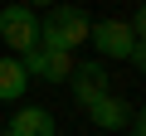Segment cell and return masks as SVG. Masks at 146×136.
I'll use <instances>...</instances> for the list:
<instances>
[{
	"mask_svg": "<svg viewBox=\"0 0 146 136\" xmlns=\"http://www.w3.org/2000/svg\"><path fill=\"white\" fill-rule=\"evenodd\" d=\"M131 63H136V73H146V44L136 39V49H131Z\"/></svg>",
	"mask_w": 146,
	"mask_h": 136,
	"instance_id": "obj_10",
	"label": "cell"
},
{
	"mask_svg": "<svg viewBox=\"0 0 146 136\" xmlns=\"http://www.w3.org/2000/svg\"><path fill=\"white\" fill-rule=\"evenodd\" d=\"M88 39H93V49L102 58H131V49H136V34H131L127 20H98Z\"/></svg>",
	"mask_w": 146,
	"mask_h": 136,
	"instance_id": "obj_4",
	"label": "cell"
},
{
	"mask_svg": "<svg viewBox=\"0 0 146 136\" xmlns=\"http://www.w3.org/2000/svg\"><path fill=\"white\" fill-rule=\"evenodd\" d=\"M25 63V73L29 78H39V83H68V73H73V58L68 53H58V49H34L29 58H20Z\"/></svg>",
	"mask_w": 146,
	"mask_h": 136,
	"instance_id": "obj_5",
	"label": "cell"
},
{
	"mask_svg": "<svg viewBox=\"0 0 146 136\" xmlns=\"http://www.w3.org/2000/svg\"><path fill=\"white\" fill-rule=\"evenodd\" d=\"M88 117H93L98 131H122V126H131V107H127L122 97H98V102L88 107Z\"/></svg>",
	"mask_w": 146,
	"mask_h": 136,
	"instance_id": "obj_7",
	"label": "cell"
},
{
	"mask_svg": "<svg viewBox=\"0 0 146 136\" xmlns=\"http://www.w3.org/2000/svg\"><path fill=\"white\" fill-rule=\"evenodd\" d=\"M68 92L78 107H93L98 97H112V73H107V63L102 58H83V63H73V73H68Z\"/></svg>",
	"mask_w": 146,
	"mask_h": 136,
	"instance_id": "obj_3",
	"label": "cell"
},
{
	"mask_svg": "<svg viewBox=\"0 0 146 136\" xmlns=\"http://www.w3.org/2000/svg\"><path fill=\"white\" fill-rule=\"evenodd\" d=\"M0 136H5V131H0Z\"/></svg>",
	"mask_w": 146,
	"mask_h": 136,
	"instance_id": "obj_13",
	"label": "cell"
},
{
	"mask_svg": "<svg viewBox=\"0 0 146 136\" xmlns=\"http://www.w3.org/2000/svg\"><path fill=\"white\" fill-rule=\"evenodd\" d=\"M131 136H146V107H141V112L131 117Z\"/></svg>",
	"mask_w": 146,
	"mask_h": 136,
	"instance_id": "obj_11",
	"label": "cell"
},
{
	"mask_svg": "<svg viewBox=\"0 0 146 136\" xmlns=\"http://www.w3.org/2000/svg\"><path fill=\"white\" fill-rule=\"evenodd\" d=\"M88 34H93V15H88L83 5H54L49 20H39V49L73 53Z\"/></svg>",
	"mask_w": 146,
	"mask_h": 136,
	"instance_id": "obj_1",
	"label": "cell"
},
{
	"mask_svg": "<svg viewBox=\"0 0 146 136\" xmlns=\"http://www.w3.org/2000/svg\"><path fill=\"white\" fill-rule=\"evenodd\" d=\"M0 39L10 44V53L29 58L39 49V15L25 10V5H5V10H0Z\"/></svg>",
	"mask_w": 146,
	"mask_h": 136,
	"instance_id": "obj_2",
	"label": "cell"
},
{
	"mask_svg": "<svg viewBox=\"0 0 146 136\" xmlns=\"http://www.w3.org/2000/svg\"><path fill=\"white\" fill-rule=\"evenodd\" d=\"M5 136H58V121H54V112H44V107H15Z\"/></svg>",
	"mask_w": 146,
	"mask_h": 136,
	"instance_id": "obj_6",
	"label": "cell"
},
{
	"mask_svg": "<svg viewBox=\"0 0 146 136\" xmlns=\"http://www.w3.org/2000/svg\"><path fill=\"white\" fill-rule=\"evenodd\" d=\"M127 24H131V34H136V39L146 44V0H141V5H136V15H131Z\"/></svg>",
	"mask_w": 146,
	"mask_h": 136,
	"instance_id": "obj_9",
	"label": "cell"
},
{
	"mask_svg": "<svg viewBox=\"0 0 146 136\" xmlns=\"http://www.w3.org/2000/svg\"><path fill=\"white\" fill-rule=\"evenodd\" d=\"M20 5H25V10H54L58 0H20Z\"/></svg>",
	"mask_w": 146,
	"mask_h": 136,
	"instance_id": "obj_12",
	"label": "cell"
},
{
	"mask_svg": "<svg viewBox=\"0 0 146 136\" xmlns=\"http://www.w3.org/2000/svg\"><path fill=\"white\" fill-rule=\"evenodd\" d=\"M29 92V73L20 58H0V102H20Z\"/></svg>",
	"mask_w": 146,
	"mask_h": 136,
	"instance_id": "obj_8",
	"label": "cell"
}]
</instances>
